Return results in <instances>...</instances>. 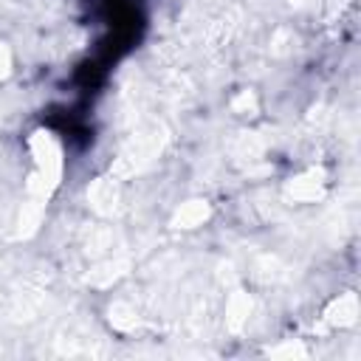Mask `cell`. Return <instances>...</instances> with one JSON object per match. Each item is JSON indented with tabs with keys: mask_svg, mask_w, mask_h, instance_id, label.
Here are the masks:
<instances>
[{
	"mask_svg": "<svg viewBox=\"0 0 361 361\" xmlns=\"http://www.w3.org/2000/svg\"><path fill=\"white\" fill-rule=\"evenodd\" d=\"M28 149H31V155H34L39 180L48 183V186H56L65 161H62V144L54 138V133L37 130V133L28 138Z\"/></svg>",
	"mask_w": 361,
	"mask_h": 361,
	"instance_id": "cell-1",
	"label": "cell"
},
{
	"mask_svg": "<svg viewBox=\"0 0 361 361\" xmlns=\"http://www.w3.org/2000/svg\"><path fill=\"white\" fill-rule=\"evenodd\" d=\"M358 316H361V302H358V293L355 290H344L338 296H333L324 310H322V322L330 327V330H347V327H355L358 324Z\"/></svg>",
	"mask_w": 361,
	"mask_h": 361,
	"instance_id": "cell-2",
	"label": "cell"
},
{
	"mask_svg": "<svg viewBox=\"0 0 361 361\" xmlns=\"http://www.w3.org/2000/svg\"><path fill=\"white\" fill-rule=\"evenodd\" d=\"M288 192H290V197L299 200V203H316V200L324 197V178H322V172L307 169L305 175L290 178Z\"/></svg>",
	"mask_w": 361,
	"mask_h": 361,
	"instance_id": "cell-3",
	"label": "cell"
},
{
	"mask_svg": "<svg viewBox=\"0 0 361 361\" xmlns=\"http://www.w3.org/2000/svg\"><path fill=\"white\" fill-rule=\"evenodd\" d=\"M209 214H212V209H209L206 200H189L175 212L172 226L175 228H197V226H203L209 220Z\"/></svg>",
	"mask_w": 361,
	"mask_h": 361,
	"instance_id": "cell-4",
	"label": "cell"
},
{
	"mask_svg": "<svg viewBox=\"0 0 361 361\" xmlns=\"http://www.w3.org/2000/svg\"><path fill=\"white\" fill-rule=\"evenodd\" d=\"M268 355H279V358H302V355H307V350L302 347L299 338H288L282 347H271Z\"/></svg>",
	"mask_w": 361,
	"mask_h": 361,
	"instance_id": "cell-5",
	"label": "cell"
},
{
	"mask_svg": "<svg viewBox=\"0 0 361 361\" xmlns=\"http://www.w3.org/2000/svg\"><path fill=\"white\" fill-rule=\"evenodd\" d=\"M6 65H8V62H6L3 56H0V76H3V71H6Z\"/></svg>",
	"mask_w": 361,
	"mask_h": 361,
	"instance_id": "cell-6",
	"label": "cell"
}]
</instances>
